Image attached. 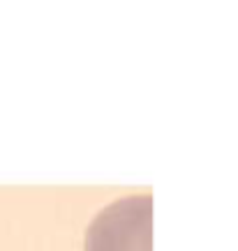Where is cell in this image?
<instances>
[{
	"label": "cell",
	"mask_w": 238,
	"mask_h": 251,
	"mask_svg": "<svg viewBox=\"0 0 238 251\" xmlns=\"http://www.w3.org/2000/svg\"><path fill=\"white\" fill-rule=\"evenodd\" d=\"M84 251H153V196L132 194L102 207L86 230Z\"/></svg>",
	"instance_id": "obj_1"
}]
</instances>
